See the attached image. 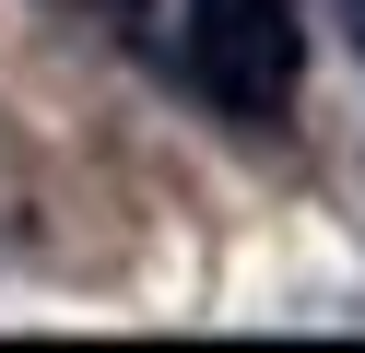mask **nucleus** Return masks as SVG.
<instances>
[{"label": "nucleus", "mask_w": 365, "mask_h": 353, "mask_svg": "<svg viewBox=\"0 0 365 353\" xmlns=\"http://www.w3.org/2000/svg\"><path fill=\"white\" fill-rule=\"evenodd\" d=\"M177 36L153 59L224 118V130H283L294 83H307V12L294 0H177Z\"/></svg>", "instance_id": "f257e3e1"}, {"label": "nucleus", "mask_w": 365, "mask_h": 353, "mask_svg": "<svg viewBox=\"0 0 365 353\" xmlns=\"http://www.w3.org/2000/svg\"><path fill=\"white\" fill-rule=\"evenodd\" d=\"M48 12H83V24H106L118 47H153V24H165V0H48Z\"/></svg>", "instance_id": "f03ea898"}, {"label": "nucleus", "mask_w": 365, "mask_h": 353, "mask_svg": "<svg viewBox=\"0 0 365 353\" xmlns=\"http://www.w3.org/2000/svg\"><path fill=\"white\" fill-rule=\"evenodd\" d=\"M354 36H365V0H354Z\"/></svg>", "instance_id": "7ed1b4c3"}]
</instances>
